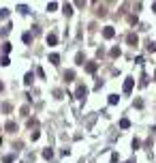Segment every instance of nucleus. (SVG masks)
<instances>
[{"label":"nucleus","instance_id":"nucleus-1","mask_svg":"<svg viewBox=\"0 0 156 163\" xmlns=\"http://www.w3.org/2000/svg\"><path fill=\"white\" fill-rule=\"evenodd\" d=\"M86 94H88V88H86L84 84H79L77 90H75V97H77V99H86Z\"/></svg>","mask_w":156,"mask_h":163},{"label":"nucleus","instance_id":"nucleus-2","mask_svg":"<svg viewBox=\"0 0 156 163\" xmlns=\"http://www.w3.org/2000/svg\"><path fill=\"white\" fill-rule=\"evenodd\" d=\"M133 86H135V80H133V77H126V80H124V86H122V90L128 94V92L133 90Z\"/></svg>","mask_w":156,"mask_h":163},{"label":"nucleus","instance_id":"nucleus-3","mask_svg":"<svg viewBox=\"0 0 156 163\" xmlns=\"http://www.w3.org/2000/svg\"><path fill=\"white\" fill-rule=\"evenodd\" d=\"M103 37L105 39H113V37H115V30H113L111 26H105L103 28Z\"/></svg>","mask_w":156,"mask_h":163},{"label":"nucleus","instance_id":"nucleus-4","mask_svg":"<svg viewBox=\"0 0 156 163\" xmlns=\"http://www.w3.org/2000/svg\"><path fill=\"white\" fill-rule=\"evenodd\" d=\"M4 129H6L9 133H15V131H17V124H15V122H13V120H9V122H6V124H4Z\"/></svg>","mask_w":156,"mask_h":163},{"label":"nucleus","instance_id":"nucleus-5","mask_svg":"<svg viewBox=\"0 0 156 163\" xmlns=\"http://www.w3.org/2000/svg\"><path fill=\"white\" fill-rule=\"evenodd\" d=\"M126 41H128L131 45H137V43H139V39H137V35H133V32H128V37H126Z\"/></svg>","mask_w":156,"mask_h":163},{"label":"nucleus","instance_id":"nucleus-6","mask_svg":"<svg viewBox=\"0 0 156 163\" xmlns=\"http://www.w3.org/2000/svg\"><path fill=\"white\" fill-rule=\"evenodd\" d=\"M56 43H58V37H56V35H47V45H56Z\"/></svg>","mask_w":156,"mask_h":163},{"label":"nucleus","instance_id":"nucleus-7","mask_svg":"<svg viewBox=\"0 0 156 163\" xmlns=\"http://www.w3.org/2000/svg\"><path fill=\"white\" fill-rule=\"evenodd\" d=\"M86 71H88V73H94V71H96V62H88V65H86Z\"/></svg>","mask_w":156,"mask_h":163},{"label":"nucleus","instance_id":"nucleus-8","mask_svg":"<svg viewBox=\"0 0 156 163\" xmlns=\"http://www.w3.org/2000/svg\"><path fill=\"white\" fill-rule=\"evenodd\" d=\"M32 80H34V75H32V73H26V77H24V84H26V86H30V84H32Z\"/></svg>","mask_w":156,"mask_h":163},{"label":"nucleus","instance_id":"nucleus-9","mask_svg":"<svg viewBox=\"0 0 156 163\" xmlns=\"http://www.w3.org/2000/svg\"><path fill=\"white\" fill-rule=\"evenodd\" d=\"M64 80H66V82L75 80V71H66V73H64Z\"/></svg>","mask_w":156,"mask_h":163},{"label":"nucleus","instance_id":"nucleus-10","mask_svg":"<svg viewBox=\"0 0 156 163\" xmlns=\"http://www.w3.org/2000/svg\"><path fill=\"white\" fill-rule=\"evenodd\" d=\"M43 157H45V159H52V157H53V150H52V148H45V150H43Z\"/></svg>","mask_w":156,"mask_h":163},{"label":"nucleus","instance_id":"nucleus-11","mask_svg":"<svg viewBox=\"0 0 156 163\" xmlns=\"http://www.w3.org/2000/svg\"><path fill=\"white\" fill-rule=\"evenodd\" d=\"M49 62H52V65H58V62H60V56H58V54H52V56H49Z\"/></svg>","mask_w":156,"mask_h":163},{"label":"nucleus","instance_id":"nucleus-12","mask_svg":"<svg viewBox=\"0 0 156 163\" xmlns=\"http://www.w3.org/2000/svg\"><path fill=\"white\" fill-rule=\"evenodd\" d=\"M62 9H64V15H73V6L71 4H64Z\"/></svg>","mask_w":156,"mask_h":163},{"label":"nucleus","instance_id":"nucleus-13","mask_svg":"<svg viewBox=\"0 0 156 163\" xmlns=\"http://www.w3.org/2000/svg\"><path fill=\"white\" fill-rule=\"evenodd\" d=\"M120 127H122V129H128V127H131L128 118H122V120H120Z\"/></svg>","mask_w":156,"mask_h":163},{"label":"nucleus","instance_id":"nucleus-14","mask_svg":"<svg viewBox=\"0 0 156 163\" xmlns=\"http://www.w3.org/2000/svg\"><path fill=\"white\" fill-rule=\"evenodd\" d=\"M109 54H111V56H113V58H118V56H120V54H122V52H120V47H113V49H111V52H109Z\"/></svg>","mask_w":156,"mask_h":163},{"label":"nucleus","instance_id":"nucleus-15","mask_svg":"<svg viewBox=\"0 0 156 163\" xmlns=\"http://www.w3.org/2000/svg\"><path fill=\"white\" fill-rule=\"evenodd\" d=\"M9 62H11L9 56H2V58H0V65H2V67H9Z\"/></svg>","mask_w":156,"mask_h":163},{"label":"nucleus","instance_id":"nucleus-16","mask_svg":"<svg viewBox=\"0 0 156 163\" xmlns=\"http://www.w3.org/2000/svg\"><path fill=\"white\" fill-rule=\"evenodd\" d=\"M118 99H120L118 94H109V103H111V105H115V103H118Z\"/></svg>","mask_w":156,"mask_h":163},{"label":"nucleus","instance_id":"nucleus-17","mask_svg":"<svg viewBox=\"0 0 156 163\" xmlns=\"http://www.w3.org/2000/svg\"><path fill=\"white\" fill-rule=\"evenodd\" d=\"M9 30H11V26H4V28L0 30V37H6V35H9Z\"/></svg>","mask_w":156,"mask_h":163},{"label":"nucleus","instance_id":"nucleus-18","mask_svg":"<svg viewBox=\"0 0 156 163\" xmlns=\"http://www.w3.org/2000/svg\"><path fill=\"white\" fill-rule=\"evenodd\" d=\"M6 17H9V9H2L0 11V19H6Z\"/></svg>","mask_w":156,"mask_h":163},{"label":"nucleus","instance_id":"nucleus-19","mask_svg":"<svg viewBox=\"0 0 156 163\" xmlns=\"http://www.w3.org/2000/svg\"><path fill=\"white\" fill-rule=\"evenodd\" d=\"M21 39H24V43H30V41H32V35H30V32H26Z\"/></svg>","mask_w":156,"mask_h":163},{"label":"nucleus","instance_id":"nucleus-20","mask_svg":"<svg viewBox=\"0 0 156 163\" xmlns=\"http://www.w3.org/2000/svg\"><path fill=\"white\" fill-rule=\"evenodd\" d=\"M2 52L9 54V52H11V43H4V45H2Z\"/></svg>","mask_w":156,"mask_h":163},{"label":"nucleus","instance_id":"nucleus-21","mask_svg":"<svg viewBox=\"0 0 156 163\" xmlns=\"http://www.w3.org/2000/svg\"><path fill=\"white\" fill-rule=\"evenodd\" d=\"M75 60H77V65H84V54H77V58H75Z\"/></svg>","mask_w":156,"mask_h":163},{"label":"nucleus","instance_id":"nucleus-22","mask_svg":"<svg viewBox=\"0 0 156 163\" xmlns=\"http://www.w3.org/2000/svg\"><path fill=\"white\" fill-rule=\"evenodd\" d=\"M47 9H49V11H56V9H58V4H56V2H49V4H47Z\"/></svg>","mask_w":156,"mask_h":163},{"label":"nucleus","instance_id":"nucleus-23","mask_svg":"<svg viewBox=\"0 0 156 163\" xmlns=\"http://www.w3.org/2000/svg\"><path fill=\"white\" fill-rule=\"evenodd\" d=\"M139 146H141V142H139V140H133V148H135V150H137V148H139Z\"/></svg>","mask_w":156,"mask_h":163},{"label":"nucleus","instance_id":"nucleus-24","mask_svg":"<svg viewBox=\"0 0 156 163\" xmlns=\"http://www.w3.org/2000/svg\"><path fill=\"white\" fill-rule=\"evenodd\" d=\"M148 49H150V52H156V43H152V41H150V45H148Z\"/></svg>","mask_w":156,"mask_h":163},{"label":"nucleus","instance_id":"nucleus-25","mask_svg":"<svg viewBox=\"0 0 156 163\" xmlns=\"http://www.w3.org/2000/svg\"><path fill=\"white\" fill-rule=\"evenodd\" d=\"M152 9H154V13H156V2H154V4H152Z\"/></svg>","mask_w":156,"mask_h":163},{"label":"nucleus","instance_id":"nucleus-26","mask_svg":"<svg viewBox=\"0 0 156 163\" xmlns=\"http://www.w3.org/2000/svg\"><path fill=\"white\" fill-rule=\"evenodd\" d=\"M2 88H4V84H2V82H0V90H2Z\"/></svg>","mask_w":156,"mask_h":163},{"label":"nucleus","instance_id":"nucleus-27","mask_svg":"<svg viewBox=\"0 0 156 163\" xmlns=\"http://www.w3.org/2000/svg\"><path fill=\"white\" fill-rule=\"evenodd\" d=\"M126 163H135V161H133V159H131V161H126Z\"/></svg>","mask_w":156,"mask_h":163},{"label":"nucleus","instance_id":"nucleus-28","mask_svg":"<svg viewBox=\"0 0 156 163\" xmlns=\"http://www.w3.org/2000/svg\"><path fill=\"white\" fill-rule=\"evenodd\" d=\"M154 80H156V71H154Z\"/></svg>","mask_w":156,"mask_h":163}]
</instances>
